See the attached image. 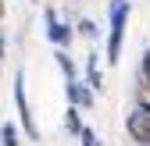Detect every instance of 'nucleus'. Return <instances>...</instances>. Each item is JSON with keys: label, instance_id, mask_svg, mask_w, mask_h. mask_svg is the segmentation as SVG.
<instances>
[{"label": "nucleus", "instance_id": "obj_13", "mask_svg": "<svg viewBox=\"0 0 150 146\" xmlns=\"http://www.w3.org/2000/svg\"><path fill=\"white\" fill-rule=\"evenodd\" d=\"M139 71H143V82H150V46H146L143 61H139Z\"/></svg>", "mask_w": 150, "mask_h": 146}, {"label": "nucleus", "instance_id": "obj_3", "mask_svg": "<svg viewBox=\"0 0 150 146\" xmlns=\"http://www.w3.org/2000/svg\"><path fill=\"white\" fill-rule=\"evenodd\" d=\"M43 18H47V39L57 46V50H68L71 39H75V29H71L68 22H61L54 7H43Z\"/></svg>", "mask_w": 150, "mask_h": 146}, {"label": "nucleus", "instance_id": "obj_9", "mask_svg": "<svg viewBox=\"0 0 150 146\" xmlns=\"http://www.w3.org/2000/svg\"><path fill=\"white\" fill-rule=\"evenodd\" d=\"M54 57H57V68L64 71V79H68V82H75V75H79V68H75V61L68 57V50H57Z\"/></svg>", "mask_w": 150, "mask_h": 146}, {"label": "nucleus", "instance_id": "obj_6", "mask_svg": "<svg viewBox=\"0 0 150 146\" xmlns=\"http://www.w3.org/2000/svg\"><path fill=\"white\" fill-rule=\"evenodd\" d=\"M82 86L89 89L93 96L104 89V75H100V64H97V50H93V53H86V82H82Z\"/></svg>", "mask_w": 150, "mask_h": 146}, {"label": "nucleus", "instance_id": "obj_16", "mask_svg": "<svg viewBox=\"0 0 150 146\" xmlns=\"http://www.w3.org/2000/svg\"><path fill=\"white\" fill-rule=\"evenodd\" d=\"M146 146H150V142H146Z\"/></svg>", "mask_w": 150, "mask_h": 146}, {"label": "nucleus", "instance_id": "obj_12", "mask_svg": "<svg viewBox=\"0 0 150 146\" xmlns=\"http://www.w3.org/2000/svg\"><path fill=\"white\" fill-rule=\"evenodd\" d=\"M79 139H82V146H97V142H100L93 128H82V132H79Z\"/></svg>", "mask_w": 150, "mask_h": 146}, {"label": "nucleus", "instance_id": "obj_1", "mask_svg": "<svg viewBox=\"0 0 150 146\" xmlns=\"http://www.w3.org/2000/svg\"><path fill=\"white\" fill-rule=\"evenodd\" d=\"M129 14H132V4L129 0H111V22H107V64L122 61V43H125V25Z\"/></svg>", "mask_w": 150, "mask_h": 146}, {"label": "nucleus", "instance_id": "obj_2", "mask_svg": "<svg viewBox=\"0 0 150 146\" xmlns=\"http://www.w3.org/2000/svg\"><path fill=\"white\" fill-rule=\"evenodd\" d=\"M14 111H18V121H22V132L29 139H40V125L32 121V107H29V96H25V71L22 68L14 71Z\"/></svg>", "mask_w": 150, "mask_h": 146}, {"label": "nucleus", "instance_id": "obj_10", "mask_svg": "<svg viewBox=\"0 0 150 146\" xmlns=\"http://www.w3.org/2000/svg\"><path fill=\"white\" fill-rule=\"evenodd\" d=\"M136 111L150 114V82H143V79H139V86H136Z\"/></svg>", "mask_w": 150, "mask_h": 146}, {"label": "nucleus", "instance_id": "obj_11", "mask_svg": "<svg viewBox=\"0 0 150 146\" xmlns=\"http://www.w3.org/2000/svg\"><path fill=\"white\" fill-rule=\"evenodd\" d=\"M79 36H86V39H97V22L82 18V22H79Z\"/></svg>", "mask_w": 150, "mask_h": 146}, {"label": "nucleus", "instance_id": "obj_5", "mask_svg": "<svg viewBox=\"0 0 150 146\" xmlns=\"http://www.w3.org/2000/svg\"><path fill=\"white\" fill-rule=\"evenodd\" d=\"M64 96H68V107H75V111H89V107H93V100H97V96H93L89 89L79 82V79L64 86Z\"/></svg>", "mask_w": 150, "mask_h": 146}, {"label": "nucleus", "instance_id": "obj_15", "mask_svg": "<svg viewBox=\"0 0 150 146\" xmlns=\"http://www.w3.org/2000/svg\"><path fill=\"white\" fill-rule=\"evenodd\" d=\"M97 146H100V142H97Z\"/></svg>", "mask_w": 150, "mask_h": 146}, {"label": "nucleus", "instance_id": "obj_7", "mask_svg": "<svg viewBox=\"0 0 150 146\" xmlns=\"http://www.w3.org/2000/svg\"><path fill=\"white\" fill-rule=\"evenodd\" d=\"M64 128H68V135H79L86 125H82V111H75V107H68L64 111Z\"/></svg>", "mask_w": 150, "mask_h": 146}, {"label": "nucleus", "instance_id": "obj_8", "mask_svg": "<svg viewBox=\"0 0 150 146\" xmlns=\"http://www.w3.org/2000/svg\"><path fill=\"white\" fill-rule=\"evenodd\" d=\"M0 142H4V146H22V132H18V125H11V121L0 125Z\"/></svg>", "mask_w": 150, "mask_h": 146}, {"label": "nucleus", "instance_id": "obj_4", "mask_svg": "<svg viewBox=\"0 0 150 146\" xmlns=\"http://www.w3.org/2000/svg\"><path fill=\"white\" fill-rule=\"evenodd\" d=\"M125 132H129V139H132L136 146H146V142H150V114L132 111L129 121H125Z\"/></svg>", "mask_w": 150, "mask_h": 146}, {"label": "nucleus", "instance_id": "obj_14", "mask_svg": "<svg viewBox=\"0 0 150 146\" xmlns=\"http://www.w3.org/2000/svg\"><path fill=\"white\" fill-rule=\"evenodd\" d=\"M0 18H4V0H0Z\"/></svg>", "mask_w": 150, "mask_h": 146}]
</instances>
